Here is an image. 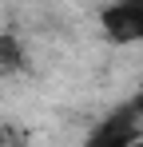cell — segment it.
<instances>
[{
    "mask_svg": "<svg viewBox=\"0 0 143 147\" xmlns=\"http://www.w3.org/2000/svg\"><path fill=\"white\" fill-rule=\"evenodd\" d=\"M0 147H4V131H0Z\"/></svg>",
    "mask_w": 143,
    "mask_h": 147,
    "instance_id": "5",
    "label": "cell"
},
{
    "mask_svg": "<svg viewBox=\"0 0 143 147\" xmlns=\"http://www.w3.org/2000/svg\"><path fill=\"white\" fill-rule=\"evenodd\" d=\"M135 119H139V115H135L131 107L107 115V119L88 135V143H84V147H131V143H135V127H139Z\"/></svg>",
    "mask_w": 143,
    "mask_h": 147,
    "instance_id": "2",
    "label": "cell"
},
{
    "mask_svg": "<svg viewBox=\"0 0 143 147\" xmlns=\"http://www.w3.org/2000/svg\"><path fill=\"white\" fill-rule=\"evenodd\" d=\"M99 28H103V36L115 40V44H139L143 40V12L131 0L107 4V8L99 12Z\"/></svg>",
    "mask_w": 143,
    "mask_h": 147,
    "instance_id": "1",
    "label": "cell"
},
{
    "mask_svg": "<svg viewBox=\"0 0 143 147\" xmlns=\"http://www.w3.org/2000/svg\"><path fill=\"white\" fill-rule=\"evenodd\" d=\"M131 147H143V139H135V143H131Z\"/></svg>",
    "mask_w": 143,
    "mask_h": 147,
    "instance_id": "4",
    "label": "cell"
},
{
    "mask_svg": "<svg viewBox=\"0 0 143 147\" xmlns=\"http://www.w3.org/2000/svg\"><path fill=\"white\" fill-rule=\"evenodd\" d=\"M24 52H20V40L16 36H4L0 32V72H12V68H20Z\"/></svg>",
    "mask_w": 143,
    "mask_h": 147,
    "instance_id": "3",
    "label": "cell"
}]
</instances>
